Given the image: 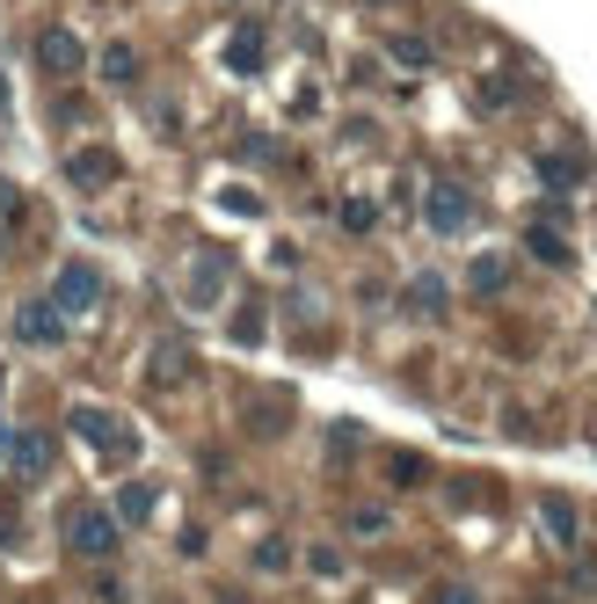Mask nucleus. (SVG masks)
<instances>
[{
	"label": "nucleus",
	"instance_id": "obj_18",
	"mask_svg": "<svg viewBox=\"0 0 597 604\" xmlns=\"http://www.w3.org/2000/svg\"><path fill=\"white\" fill-rule=\"evenodd\" d=\"M284 423H292V400H255V408H248V430H270V437H277L284 430Z\"/></svg>",
	"mask_w": 597,
	"mask_h": 604
},
{
	"label": "nucleus",
	"instance_id": "obj_9",
	"mask_svg": "<svg viewBox=\"0 0 597 604\" xmlns=\"http://www.w3.org/2000/svg\"><path fill=\"white\" fill-rule=\"evenodd\" d=\"M540 524H546V539H554L562 553H576L583 518H576V502H568V496H546V502H540Z\"/></svg>",
	"mask_w": 597,
	"mask_h": 604
},
{
	"label": "nucleus",
	"instance_id": "obj_8",
	"mask_svg": "<svg viewBox=\"0 0 597 604\" xmlns=\"http://www.w3.org/2000/svg\"><path fill=\"white\" fill-rule=\"evenodd\" d=\"M66 183H73V190H103V183H117V154H109V146H81V154L66 160Z\"/></svg>",
	"mask_w": 597,
	"mask_h": 604
},
{
	"label": "nucleus",
	"instance_id": "obj_7",
	"mask_svg": "<svg viewBox=\"0 0 597 604\" xmlns=\"http://www.w3.org/2000/svg\"><path fill=\"white\" fill-rule=\"evenodd\" d=\"M146 379H154V386H190V379H197L190 343H182V335H168V343L154 350V364H146Z\"/></svg>",
	"mask_w": 597,
	"mask_h": 604
},
{
	"label": "nucleus",
	"instance_id": "obj_29",
	"mask_svg": "<svg viewBox=\"0 0 597 604\" xmlns=\"http://www.w3.org/2000/svg\"><path fill=\"white\" fill-rule=\"evenodd\" d=\"M219 205H227V211H263V197H255V190H219Z\"/></svg>",
	"mask_w": 597,
	"mask_h": 604
},
{
	"label": "nucleus",
	"instance_id": "obj_27",
	"mask_svg": "<svg viewBox=\"0 0 597 604\" xmlns=\"http://www.w3.org/2000/svg\"><path fill=\"white\" fill-rule=\"evenodd\" d=\"M422 473H430V467H422L416 451H394V481H401V488H416V481H422Z\"/></svg>",
	"mask_w": 597,
	"mask_h": 604
},
{
	"label": "nucleus",
	"instance_id": "obj_24",
	"mask_svg": "<svg viewBox=\"0 0 597 604\" xmlns=\"http://www.w3.org/2000/svg\"><path fill=\"white\" fill-rule=\"evenodd\" d=\"M387 52L401 59V66H430V59H438V52H430V44H422V37H394Z\"/></svg>",
	"mask_w": 597,
	"mask_h": 604
},
{
	"label": "nucleus",
	"instance_id": "obj_26",
	"mask_svg": "<svg viewBox=\"0 0 597 604\" xmlns=\"http://www.w3.org/2000/svg\"><path fill=\"white\" fill-rule=\"evenodd\" d=\"M430 604H481V590L474 583H438V590H430Z\"/></svg>",
	"mask_w": 597,
	"mask_h": 604
},
{
	"label": "nucleus",
	"instance_id": "obj_28",
	"mask_svg": "<svg viewBox=\"0 0 597 604\" xmlns=\"http://www.w3.org/2000/svg\"><path fill=\"white\" fill-rule=\"evenodd\" d=\"M306 569H314V575H343V553H335V546H314V553H306Z\"/></svg>",
	"mask_w": 597,
	"mask_h": 604
},
{
	"label": "nucleus",
	"instance_id": "obj_15",
	"mask_svg": "<svg viewBox=\"0 0 597 604\" xmlns=\"http://www.w3.org/2000/svg\"><path fill=\"white\" fill-rule=\"evenodd\" d=\"M540 183H546V190H583V160H568V154H540Z\"/></svg>",
	"mask_w": 597,
	"mask_h": 604
},
{
	"label": "nucleus",
	"instance_id": "obj_13",
	"mask_svg": "<svg viewBox=\"0 0 597 604\" xmlns=\"http://www.w3.org/2000/svg\"><path fill=\"white\" fill-rule=\"evenodd\" d=\"M467 284H474L481 299H495L510 284V256H474V270H467Z\"/></svg>",
	"mask_w": 597,
	"mask_h": 604
},
{
	"label": "nucleus",
	"instance_id": "obj_11",
	"mask_svg": "<svg viewBox=\"0 0 597 604\" xmlns=\"http://www.w3.org/2000/svg\"><path fill=\"white\" fill-rule=\"evenodd\" d=\"M444 306H452V292H444V277H438V270H422L416 284H408V313H422V321H438Z\"/></svg>",
	"mask_w": 597,
	"mask_h": 604
},
{
	"label": "nucleus",
	"instance_id": "obj_22",
	"mask_svg": "<svg viewBox=\"0 0 597 604\" xmlns=\"http://www.w3.org/2000/svg\"><path fill=\"white\" fill-rule=\"evenodd\" d=\"M255 569H263V575H284V569H292V539H277V532H270L263 546H255Z\"/></svg>",
	"mask_w": 597,
	"mask_h": 604
},
{
	"label": "nucleus",
	"instance_id": "obj_20",
	"mask_svg": "<svg viewBox=\"0 0 597 604\" xmlns=\"http://www.w3.org/2000/svg\"><path fill=\"white\" fill-rule=\"evenodd\" d=\"M36 211H30V197L15 190V183H8V175H0V226H30Z\"/></svg>",
	"mask_w": 597,
	"mask_h": 604
},
{
	"label": "nucleus",
	"instance_id": "obj_14",
	"mask_svg": "<svg viewBox=\"0 0 597 604\" xmlns=\"http://www.w3.org/2000/svg\"><path fill=\"white\" fill-rule=\"evenodd\" d=\"M109 518H117V524H146V518H154V481H132L117 496V510H109Z\"/></svg>",
	"mask_w": 597,
	"mask_h": 604
},
{
	"label": "nucleus",
	"instance_id": "obj_17",
	"mask_svg": "<svg viewBox=\"0 0 597 604\" xmlns=\"http://www.w3.org/2000/svg\"><path fill=\"white\" fill-rule=\"evenodd\" d=\"M233 343H241V350L263 343V299H241V313H233Z\"/></svg>",
	"mask_w": 597,
	"mask_h": 604
},
{
	"label": "nucleus",
	"instance_id": "obj_4",
	"mask_svg": "<svg viewBox=\"0 0 597 604\" xmlns=\"http://www.w3.org/2000/svg\"><path fill=\"white\" fill-rule=\"evenodd\" d=\"M95 299H103V270H95L88 256H73L66 270H59V284H52V306H59V313L73 321V313H88Z\"/></svg>",
	"mask_w": 597,
	"mask_h": 604
},
{
	"label": "nucleus",
	"instance_id": "obj_16",
	"mask_svg": "<svg viewBox=\"0 0 597 604\" xmlns=\"http://www.w3.org/2000/svg\"><path fill=\"white\" fill-rule=\"evenodd\" d=\"M103 81L132 87V81H139V52H132V44H109V52H103Z\"/></svg>",
	"mask_w": 597,
	"mask_h": 604
},
{
	"label": "nucleus",
	"instance_id": "obj_21",
	"mask_svg": "<svg viewBox=\"0 0 597 604\" xmlns=\"http://www.w3.org/2000/svg\"><path fill=\"white\" fill-rule=\"evenodd\" d=\"M227 66H233V73H255V66H263V37L241 30V37H233V52H227Z\"/></svg>",
	"mask_w": 597,
	"mask_h": 604
},
{
	"label": "nucleus",
	"instance_id": "obj_12",
	"mask_svg": "<svg viewBox=\"0 0 597 604\" xmlns=\"http://www.w3.org/2000/svg\"><path fill=\"white\" fill-rule=\"evenodd\" d=\"M8 459H15V473H44L52 467V445H44L36 430H15L8 437Z\"/></svg>",
	"mask_w": 597,
	"mask_h": 604
},
{
	"label": "nucleus",
	"instance_id": "obj_23",
	"mask_svg": "<svg viewBox=\"0 0 597 604\" xmlns=\"http://www.w3.org/2000/svg\"><path fill=\"white\" fill-rule=\"evenodd\" d=\"M343 226H350V233H371V226H379V205H371V197H343Z\"/></svg>",
	"mask_w": 597,
	"mask_h": 604
},
{
	"label": "nucleus",
	"instance_id": "obj_3",
	"mask_svg": "<svg viewBox=\"0 0 597 604\" xmlns=\"http://www.w3.org/2000/svg\"><path fill=\"white\" fill-rule=\"evenodd\" d=\"M422 226H430V233H467V226H474V190L452 183V175H438V183L422 190Z\"/></svg>",
	"mask_w": 597,
	"mask_h": 604
},
{
	"label": "nucleus",
	"instance_id": "obj_6",
	"mask_svg": "<svg viewBox=\"0 0 597 604\" xmlns=\"http://www.w3.org/2000/svg\"><path fill=\"white\" fill-rule=\"evenodd\" d=\"M36 66L66 81V73H81V66H88V44H81L73 30H44V37H36Z\"/></svg>",
	"mask_w": 597,
	"mask_h": 604
},
{
	"label": "nucleus",
	"instance_id": "obj_5",
	"mask_svg": "<svg viewBox=\"0 0 597 604\" xmlns=\"http://www.w3.org/2000/svg\"><path fill=\"white\" fill-rule=\"evenodd\" d=\"M15 335H22V343H44V350H52V343H66V313H59L52 299H22Z\"/></svg>",
	"mask_w": 597,
	"mask_h": 604
},
{
	"label": "nucleus",
	"instance_id": "obj_19",
	"mask_svg": "<svg viewBox=\"0 0 597 604\" xmlns=\"http://www.w3.org/2000/svg\"><path fill=\"white\" fill-rule=\"evenodd\" d=\"M525 248H532V256H540V262H554V270H562V262H568V241H562V233H554V226H532V233H525Z\"/></svg>",
	"mask_w": 597,
	"mask_h": 604
},
{
	"label": "nucleus",
	"instance_id": "obj_30",
	"mask_svg": "<svg viewBox=\"0 0 597 604\" xmlns=\"http://www.w3.org/2000/svg\"><path fill=\"white\" fill-rule=\"evenodd\" d=\"M211 604H248V597H241V590H219V597H211Z\"/></svg>",
	"mask_w": 597,
	"mask_h": 604
},
{
	"label": "nucleus",
	"instance_id": "obj_1",
	"mask_svg": "<svg viewBox=\"0 0 597 604\" xmlns=\"http://www.w3.org/2000/svg\"><path fill=\"white\" fill-rule=\"evenodd\" d=\"M66 430L81 437V445H95V459H109V467H132V451H139V437H132V423L109 408H73Z\"/></svg>",
	"mask_w": 597,
	"mask_h": 604
},
{
	"label": "nucleus",
	"instance_id": "obj_10",
	"mask_svg": "<svg viewBox=\"0 0 597 604\" xmlns=\"http://www.w3.org/2000/svg\"><path fill=\"white\" fill-rule=\"evenodd\" d=\"M219 277H227V256H197V262H190V284H182V299H190V306H219V292H227Z\"/></svg>",
	"mask_w": 597,
	"mask_h": 604
},
{
	"label": "nucleus",
	"instance_id": "obj_25",
	"mask_svg": "<svg viewBox=\"0 0 597 604\" xmlns=\"http://www.w3.org/2000/svg\"><path fill=\"white\" fill-rule=\"evenodd\" d=\"M387 524H394L387 510H371V502H365V510H357V518H350V532H357V539H379V532H387Z\"/></svg>",
	"mask_w": 597,
	"mask_h": 604
},
{
	"label": "nucleus",
	"instance_id": "obj_2",
	"mask_svg": "<svg viewBox=\"0 0 597 604\" xmlns=\"http://www.w3.org/2000/svg\"><path fill=\"white\" fill-rule=\"evenodd\" d=\"M117 539H124V524L109 518L103 502H73V510H66V546H73V553L109 561V553H117Z\"/></svg>",
	"mask_w": 597,
	"mask_h": 604
}]
</instances>
